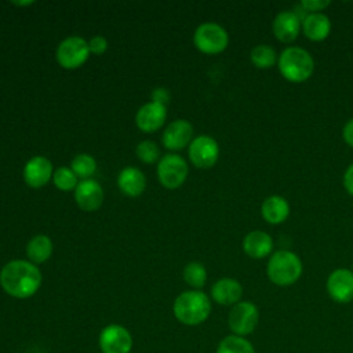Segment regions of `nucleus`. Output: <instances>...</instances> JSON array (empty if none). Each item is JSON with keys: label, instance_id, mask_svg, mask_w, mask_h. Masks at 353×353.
I'll return each mask as SVG.
<instances>
[{"label": "nucleus", "instance_id": "f257e3e1", "mask_svg": "<svg viewBox=\"0 0 353 353\" xmlns=\"http://www.w3.org/2000/svg\"><path fill=\"white\" fill-rule=\"evenodd\" d=\"M0 284L8 295L25 299L39 290L41 273L36 265L28 261H11L0 272Z\"/></svg>", "mask_w": 353, "mask_h": 353}, {"label": "nucleus", "instance_id": "f03ea898", "mask_svg": "<svg viewBox=\"0 0 353 353\" xmlns=\"http://www.w3.org/2000/svg\"><path fill=\"white\" fill-rule=\"evenodd\" d=\"M277 66L285 80L291 83H303L313 74L314 59L307 50L290 46L280 52Z\"/></svg>", "mask_w": 353, "mask_h": 353}, {"label": "nucleus", "instance_id": "7ed1b4c3", "mask_svg": "<svg viewBox=\"0 0 353 353\" xmlns=\"http://www.w3.org/2000/svg\"><path fill=\"white\" fill-rule=\"evenodd\" d=\"M211 313L210 298L199 290L179 294L174 302V314L185 325H197L208 319Z\"/></svg>", "mask_w": 353, "mask_h": 353}, {"label": "nucleus", "instance_id": "20e7f679", "mask_svg": "<svg viewBox=\"0 0 353 353\" xmlns=\"http://www.w3.org/2000/svg\"><path fill=\"white\" fill-rule=\"evenodd\" d=\"M266 274L273 284L288 287L301 277L302 261L290 250H279L270 255L266 265Z\"/></svg>", "mask_w": 353, "mask_h": 353}, {"label": "nucleus", "instance_id": "39448f33", "mask_svg": "<svg viewBox=\"0 0 353 353\" xmlns=\"http://www.w3.org/2000/svg\"><path fill=\"white\" fill-rule=\"evenodd\" d=\"M193 41L199 51L212 55L222 52L228 47L229 36L221 25L205 22L196 29Z\"/></svg>", "mask_w": 353, "mask_h": 353}, {"label": "nucleus", "instance_id": "423d86ee", "mask_svg": "<svg viewBox=\"0 0 353 353\" xmlns=\"http://www.w3.org/2000/svg\"><path fill=\"white\" fill-rule=\"evenodd\" d=\"M259 321L258 307L250 301H240L233 305L228 316V324L233 335L244 336L251 334Z\"/></svg>", "mask_w": 353, "mask_h": 353}, {"label": "nucleus", "instance_id": "0eeeda50", "mask_svg": "<svg viewBox=\"0 0 353 353\" xmlns=\"http://www.w3.org/2000/svg\"><path fill=\"white\" fill-rule=\"evenodd\" d=\"M160 183L167 189L179 188L188 176V164L179 154H164L157 165Z\"/></svg>", "mask_w": 353, "mask_h": 353}, {"label": "nucleus", "instance_id": "6e6552de", "mask_svg": "<svg viewBox=\"0 0 353 353\" xmlns=\"http://www.w3.org/2000/svg\"><path fill=\"white\" fill-rule=\"evenodd\" d=\"M90 55L88 43L77 36L65 39L57 50V61L65 69H76L81 66Z\"/></svg>", "mask_w": 353, "mask_h": 353}, {"label": "nucleus", "instance_id": "1a4fd4ad", "mask_svg": "<svg viewBox=\"0 0 353 353\" xmlns=\"http://www.w3.org/2000/svg\"><path fill=\"white\" fill-rule=\"evenodd\" d=\"M99 347L102 353H130L131 334L123 325L109 324L99 334Z\"/></svg>", "mask_w": 353, "mask_h": 353}, {"label": "nucleus", "instance_id": "9d476101", "mask_svg": "<svg viewBox=\"0 0 353 353\" xmlns=\"http://www.w3.org/2000/svg\"><path fill=\"white\" fill-rule=\"evenodd\" d=\"M219 156L216 141L207 135H200L189 143V159L197 168L212 167Z\"/></svg>", "mask_w": 353, "mask_h": 353}, {"label": "nucleus", "instance_id": "9b49d317", "mask_svg": "<svg viewBox=\"0 0 353 353\" xmlns=\"http://www.w3.org/2000/svg\"><path fill=\"white\" fill-rule=\"evenodd\" d=\"M325 288L331 299L338 303H349L353 301V270L339 268L330 273Z\"/></svg>", "mask_w": 353, "mask_h": 353}, {"label": "nucleus", "instance_id": "f8f14e48", "mask_svg": "<svg viewBox=\"0 0 353 353\" xmlns=\"http://www.w3.org/2000/svg\"><path fill=\"white\" fill-rule=\"evenodd\" d=\"M301 29L302 19L292 10L280 11L272 22L273 34L281 43H292L298 37Z\"/></svg>", "mask_w": 353, "mask_h": 353}, {"label": "nucleus", "instance_id": "ddd939ff", "mask_svg": "<svg viewBox=\"0 0 353 353\" xmlns=\"http://www.w3.org/2000/svg\"><path fill=\"white\" fill-rule=\"evenodd\" d=\"M74 199L84 211H95L102 205L103 190L97 181L83 179L74 189Z\"/></svg>", "mask_w": 353, "mask_h": 353}, {"label": "nucleus", "instance_id": "4468645a", "mask_svg": "<svg viewBox=\"0 0 353 353\" xmlns=\"http://www.w3.org/2000/svg\"><path fill=\"white\" fill-rule=\"evenodd\" d=\"M165 117H167V110L164 105L149 102L138 110L135 116V123L139 130L145 132H153V131H157L164 124Z\"/></svg>", "mask_w": 353, "mask_h": 353}, {"label": "nucleus", "instance_id": "2eb2a0df", "mask_svg": "<svg viewBox=\"0 0 353 353\" xmlns=\"http://www.w3.org/2000/svg\"><path fill=\"white\" fill-rule=\"evenodd\" d=\"M52 174V164L48 159L43 156H36L30 159L23 168V179L30 188L44 186Z\"/></svg>", "mask_w": 353, "mask_h": 353}, {"label": "nucleus", "instance_id": "dca6fc26", "mask_svg": "<svg viewBox=\"0 0 353 353\" xmlns=\"http://www.w3.org/2000/svg\"><path fill=\"white\" fill-rule=\"evenodd\" d=\"M193 127L186 120L172 121L163 134V143L170 150H181L190 143Z\"/></svg>", "mask_w": 353, "mask_h": 353}, {"label": "nucleus", "instance_id": "f3484780", "mask_svg": "<svg viewBox=\"0 0 353 353\" xmlns=\"http://www.w3.org/2000/svg\"><path fill=\"white\" fill-rule=\"evenodd\" d=\"M273 239L263 230H252L245 234L243 240L244 252L254 259H262L272 255Z\"/></svg>", "mask_w": 353, "mask_h": 353}, {"label": "nucleus", "instance_id": "a211bd4d", "mask_svg": "<svg viewBox=\"0 0 353 353\" xmlns=\"http://www.w3.org/2000/svg\"><path fill=\"white\" fill-rule=\"evenodd\" d=\"M211 296L219 305H236L243 296V287L237 280L223 277L211 287Z\"/></svg>", "mask_w": 353, "mask_h": 353}, {"label": "nucleus", "instance_id": "6ab92c4d", "mask_svg": "<svg viewBox=\"0 0 353 353\" xmlns=\"http://www.w3.org/2000/svg\"><path fill=\"white\" fill-rule=\"evenodd\" d=\"M302 32L306 39L312 41H321L327 39L331 32V21L323 12L306 14L302 19Z\"/></svg>", "mask_w": 353, "mask_h": 353}, {"label": "nucleus", "instance_id": "aec40b11", "mask_svg": "<svg viewBox=\"0 0 353 353\" xmlns=\"http://www.w3.org/2000/svg\"><path fill=\"white\" fill-rule=\"evenodd\" d=\"M261 215L270 225L283 223L290 215V204L280 194L268 196L261 204Z\"/></svg>", "mask_w": 353, "mask_h": 353}, {"label": "nucleus", "instance_id": "412c9836", "mask_svg": "<svg viewBox=\"0 0 353 353\" xmlns=\"http://www.w3.org/2000/svg\"><path fill=\"white\" fill-rule=\"evenodd\" d=\"M117 185L120 190L131 197L139 196L146 186V179L142 171H139L135 167H127L124 168L119 176H117Z\"/></svg>", "mask_w": 353, "mask_h": 353}, {"label": "nucleus", "instance_id": "4be33fe9", "mask_svg": "<svg viewBox=\"0 0 353 353\" xmlns=\"http://www.w3.org/2000/svg\"><path fill=\"white\" fill-rule=\"evenodd\" d=\"M52 243L47 236H36L33 237L26 247V254L29 259L34 263H41L51 256Z\"/></svg>", "mask_w": 353, "mask_h": 353}, {"label": "nucleus", "instance_id": "5701e85b", "mask_svg": "<svg viewBox=\"0 0 353 353\" xmlns=\"http://www.w3.org/2000/svg\"><path fill=\"white\" fill-rule=\"evenodd\" d=\"M250 59L258 69H270L277 63L279 55L269 44H258L250 52Z\"/></svg>", "mask_w": 353, "mask_h": 353}, {"label": "nucleus", "instance_id": "b1692460", "mask_svg": "<svg viewBox=\"0 0 353 353\" xmlns=\"http://www.w3.org/2000/svg\"><path fill=\"white\" fill-rule=\"evenodd\" d=\"M216 353H255V349L244 336L228 335L219 342Z\"/></svg>", "mask_w": 353, "mask_h": 353}, {"label": "nucleus", "instance_id": "393cba45", "mask_svg": "<svg viewBox=\"0 0 353 353\" xmlns=\"http://www.w3.org/2000/svg\"><path fill=\"white\" fill-rule=\"evenodd\" d=\"M185 281L194 288H201L207 281V270L200 262H190L183 269Z\"/></svg>", "mask_w": 353, "mask_h": 353}, {"label": "nucleus", "instance_id": "a878e982", "mask_svg": "<svg viewBox=\"0 0 353 353\" xmlns=\"http://www.w3.org/2000/svg\"><path fill=\"white\" fill-rule=\"evenodd\" d=\"M72 171L76 174V176L81 178H88L94 174L97 168V163L92 156L90 154H77L72 160Z\"/></svg>", "mask_w": 353, "mask_h": 353}, {"label": "nucleus", "instance_id": "bb28decb", "mask_svg": "<svg viewBox=\"0 0 353 353\" xmlns=\"http://www.w3.org/2000/svg\"><path fill=\"white\" fill-rule=\"evenodd\" d=\"M52 179H54L55 186L65 192L76 189V186H77V176L72 171V168H68V167H59L54 172Z\"/></svg>", "mask_w": 353, "mask_h": 353}, {"label": "nucleus", "instance_id": "cd10ccee", "mask_svg": "<svg viewBox=\"0 0 353 353\" xmlns=\"http://www.w3.org/2000/svg\"><path fill=\"white\" fill-rule=\"evenodd\" d=\"M137 156L143 163H154L160 156V150L153 141H143L137 148Z\"/></svg>", "mask_w": 353, "mask_h": 353}, {"label": "nucleus", "instance_id": "c85d7f7f", "mask_svg": "<svg viewBox=\"0 0 353 353\" xmlns=\"http://www.w3.org/2000/svg\"><path fill=\"white\" fill-rule=\"evenodd\" d=\"M331 4V1L328 0H302L299 3V7L310 14V12H321L323 10H325L328 6Z\"/></svg>", "mask_w": 353, "mask_h": 353}, {"label": "nucleus", "instance_id": "c756f323", "mask_svg": "<svg viewBox=\"0 0 353 353\" xmlns=\"http://www.w3.org/2000/svg\"><path fill=\"white\" fill-rule=\"evenodd\" d=\"M88 48H90V52H92L95 55H101V54H103L106 51L108 41L102 36H95V37H92L90 40Z\"/></svg>", "mask_w": 353, "mask_h": 353}, {"label": "nucleus", "instance_id": "7c9ffc66", "mask_svg": "<svg viewBox=\"0 0 353 353\" xmlns=\"http://www.w3.org/2000/svg\"><path fill=\"white\" fill-rule=\"evenodd\" d=\"M343 188L349 194L353 196V163L346 168L343 174Z\"/></svg>", "mask_w": 353, "mask_h": 353}, {"label": "nucleus", "instance_id": "2f4dec72", "mask_svg": "<svg viewBox=\"0 0 353 353\" xmlns=\"http://www.w3.org/2000/svg\"><path fill=\"white\" fill-rule=\"evenodd\" d=\"M342 137L345 139V142L353 148V119L347 120L343 125V130H342Z\"/></svg>", "mask_w": 353, "mask_h": 353}, {"label": "nucleus", "instance_id": "473e14b6", "mask_svg": "<svg viewBox=\"0 0 353 353\" xmlns=\"http://www.w3.org/2000/svg\"><path fill=\"white\" fill-rule=\"evenodd\" d=\"M152 98H153V102L165 106V103L168 102V92L164 88H156L152 92Z\"/></svg>", "mask_w": 353, "mask_h": 353}, {"label": "nucleus", "instance_id": "72a5a7b5", "mask_svg": "<svg viewBox=\"0 0 353 353\" xmlns=\"http://www.w3.org/2000/svg\"><path fill=\"white\" fill-rule=\"evenodd\" d=\"M15 6H29L33 4V1H12Z\"/></svg>", "mask_w": 353, "mask_h": 353}]
</instances>
